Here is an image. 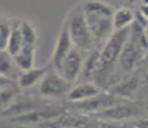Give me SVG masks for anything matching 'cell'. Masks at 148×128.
<instances>
[{
    "label": "cell",
    "mask_w": 148,
    "mask_h": 128,
    "mask_svg": "<svg viewBox=\"0 0 148 128\" xmlns=\"http://www.w3.org/2000/svg\"><path fill=\"white\" fill-rule=\"evenodd\" d=\"M81 5L95 46L101 47L115 31L112 24V14L115 9L102 0H88Z\"/></svg>",
    "instance_id": "obj_1"
},
{
    "label": "cell",
    "mask_w": 148,
    "mask_h": 128,
    "mask_svg": "<svg viewBox=\"0 0 148 128\" xmlns=\"http://www.w3.org/2000/svg\"><path fill=\"white\" fill-rule=\"evenodd\" d=\"M129 33L130 27L115 30L112 35L107 39V41L101 46V64H99L95 78L103 77L104 79L111 74V69H113L116 62L120 58L125 44L129 39Z\"/></svg>",
    "instance_id": "obj_2"
},
{
    "label": "cell",
    "mask_w": 148,
    "mask_h": 128,
    "mask_svg": "<svg viewBox=\"0 0 148 128\" xmlns=\"http://www.w3.org/2000/svg\"><path fill=\"white\" fill-rule=\"evenodd\" d=\"M64 22H66L68 35L71 37L73 47H76V49L82 53V51L92 50L95 46L94 39H93L90 28L88 26L86 19H85L81 4H77L68 13Z\"/></svg>",
    "instance_id": "obj_3"
},
{
    "label": "cell",
    "mask_w": 148,
    "mask_h": 128,
    "mask_svg": "<svg viewBox=\"0 0 148 128\" xmlns=\"http://www.w3.org/2000/svg\"><path fill=\"white\" fill-rule=\"evenodd\" d=\"M71 85L57 70H48L39 83V95L45 99H61L67 95Z\"/></svg>",
    "instance_id": "obj_4"
},
{
    "label": "cell",
    "mask_w": 148,
    "mask_h": 128,
    "mask_svg": "<svg viewBox=\"0 0 148 128\" xmlns=\"http://www.w3.org/2000/svg\"><path fill=\"white\" fill-rule=\"evenodd\" d=\"M81 68H82L81 51L77 50L76 47H73V49L68 53V55L63 59V62L61 63L59 68L57 69V72L72 86V85L76 83L77 79L80 78Z\"/></svg>",
    "instance_id": "obj_5"
},
{
    "label": "cell",
    "mask_w": 148,
    "mask_h": 128,
    "mask_svg": "<svg viewBox=\"0 0 148 128\" xmlns=\"http://www.w3.org/2000/svg\"><path fill=\"white\" fill-rule=\"evenodd\" d=\"M73 49V44L71 41V37L68 35V30L66 22H63L61 27V31H59V35L57 37L56 45H54V49L52 53V68L54 70H57L59 68L61 63L63 62V59L68 55L71 50Z\"/></svg>",
    "instance_id": "obj_6"
},
{
    "label": "cell",
    "mask_w": 148,
    "mask_h": 128,
    "mask_svg": "<svg viewBox=\"0 0 148 128\" xmlns=\"http://www.w3.org/2000/svg\"><path fill=\"white\" fill-rule=\"evenodd\" d=\"M61 109H54V108H45L42 110H30L27 113L12 116L10 121L13 123L18 124H38V123H47L50 119H56L61 116Z\"/></svg>",
    "instance_id": "obj_7"
},
{
    "label": "cell",
    "mask_w": 148,
    "mask_h": 128,
    "mask_svg": "<svg viewBox=\"0 0 148 128\" xmlns=\"http://www.w3.org/2000/svg\"><path fill=\"white\" fill-rule=\"evenodd\" d=\"M101 93V87L94 81H85L82 83H73L68 90L66 98L71 102H80Z\"/></svg>",
    "instance_id": "obj_8"
},
{
    "label": "cell",
    "mask_w": 148,
    "mask_h": 128,
    "mask_svg": "<svg viewBox=\"0 0 148 128\" xmlns=\"http://www.w3.org/2000/svg\"><path fill=\"white\" fill-rule=\"evenodd\" d=\"M97 115L99 118L108 119V121H126L134 116V108L129 104L117 102L97 113Z\"/></svg>",
    "instance_id": "obj_9"
},
{
    "label": "cell",
    "mask_w": 148,
    "mask_h": 128,
    "mask_svg": "<svg viewBox=\"0 0 148 128\" xmlns=\"http://www.w3.org/2000/svg\"><path fill=\"white\" fill-rule=\"evenodd\" d=\"M88 53L89 54L86 55V58L82 59V68L80 77L82 76L86 81H93L99 69V64H101V47L94 46Z\"/></svg>",
    "instance_id": "obj_10"
},
{
    "label": "cell",
    "mask_w": 148,
    "mask_h": 128,
    "mask_svg": "<svg viewBox=\"0 0 148 128\" xmlns=\"http://www.w3.org/2000/svg\"><path fill=\"white\" fill-rule=\"evenodd\" d=\"M48 72L47 67H41V68H30L27 70H21L18 77H17V83L18 87L21 90H27V89H32L34 86L40 83V81L42 79V77L45 76V73Z\"/></svg>",
    "instance_id": "obj_11"
},
{
    "label": "cell",
    "mask_w": 148,
    "mask_h": 128,
    "mask_svg": "<svg viewBox=\"0 0 148 128\" xmlns=\"http://www.w3.org/2000/svg\"><path fill=\"white\" fill-rule=\"evenodd\" d=\"M35 50L36 46L25 45L17 54H14L13 58L19 70H27L30 68L35 67Z\"/></svg>",
    "instance_id": "obj_12"
},
{
    "label": "cell",
    "mask_w": 148,
    "mask_h": 128,
    "mask_svg": "<svg viewBox=\"0 0 148 128\" xmlns=\"http://www.w3.org/2000/svg\"><path fill=\"white\" fill-rule=\"evenodd\" d=\"M0 74L10 79L17 78L19 74L13 55L7 49H0Z\"/></svg>",
    "instance_id": "obj_13"
},
{
    "label": "cell",
    "mask_w": 148,
    "mask_h": 128,
    "mask_svg": "<svg viewBox=\"0 0 148 128\" xmlns=\"http://www.w3.org/2000/svg\"><path fill=\"white\" fill-rule=\"evenodd\" d=\"M134 21V12L129 8L121 7L113 10L112 14V24L113 30H121V28L130 27Z\"/></svg>",
    "instance_id": "obj_14"
},
{
    "label": "cell",
    "mask_w": 148,
    "mask_h": 128,
    "mask_svg": "<svg viewBox=\"0 0 148 128\" xmlns=\"http://www.w3.org/2000/svg\"><path fill=\"white\" fill-rule=\"evenodd\" d=\"M19 22H21V19H13L12 30H10V35H9V39H8L7 47H5L12 55L17 54L21 50V47L23 46V39H22Z\"/></svg>",
    "instance_id": "obj_15"
},
{
    "label": "cell",
    "mask_w": 148,
    "mask_h": 128,
    "mask_svg": "<svg viewBox=\"0 0 148 128\" xmlns=\"http://www.w3.org/2000/svg\"><path fill=\"white\" fill-rule=\"evenodd\" d=\"M19 27H21L22 39H23L25 45H31V46H36L39 41V35L36 31L35 26L28 19H21L19 22Z\"/></svg>",
    "instance_id": "obj_16"
},
{
    "label": "cell",
    "mask_w": 148,
    "mask_h": 128,
    "mask_svg": "<svg viewBox=\"0 0 148 128\" xmlns=\"http://www.w3.org/2000/svg\"><path fill=\"white\" fill-rule=\"evenodd\" d=\"M13 19L8 17L0 16V49H5L8 44V39L12 30Z\"/></svg>",
    "instance_id": "obj_17"
},
{
    "label": "cell",
    "mask_w": 148,
    "mask_h": 128,
    "mask_svg": "<svg viewBox=\"0 0 148 128\" xmlns=\"http://www.w3.org/2000/svg\"><path fill=\"white\" fill-rule=\"evenodd\" d=\"M14 98H16V91L10 85L0 89V109L4 110L5 108L9 106Z\"/></svg>",
    "instance_id": "obj_18"
},
{
    "label": "cell",
    "mask_w": 148,
    "mask_h": 128,
    "mask_svg": "<svg viewBox=\"0 0 148 128\" xmlns=\"http://www.w3.org/2000/svg\"><path fill=\"white\" fill-rule=\"evenodd\" d=\"M135 86H136L135 79L134 81H133V79H130V81H125V82H122V83L117 85V86L113 89V91H115L113 95L119 96V98H121V96H126L127 93H130V92L134 91Z\"/></svg>",
    "instance_id": "obj_19"
},
{
    "label": "cell",
    "mask_w": 148,
    "mask_h": 128,
    "mask_svg": "<svg viewBox=\"0 0 148 128\" xmlns=\"http://www.w3.org/2000/svg\"><path fill=\"white\" fill-rule=\"evenodd\" d=\"M10 81H12L10 78H7V77H4V76L0 74V89H3V87L10 85Z\"/></svg>",
    "instance_id": "obj_20"
},
{
    "label": "cell",
    "mask_w": 148,
    "mask_h": 128,
    "mask_svg": "<svg viewBox=\"0 0 148 128\" xmlns=\"http://www.w3.org/2000/svg\"><path fill=\"white\" fill-rule=\"evenodd\" d=\"M139 12L143 14V16L147 18V21H148V5L147 4H143L140 8H139Z\"/></svg>",
    "instance_id": "obj_21"
},
{
    "label": "cell",
    "mask_w": 148,
    "mask_h": 128,
    "mask_svg": "<svg viewBox=\"0 0 148 128\" xmlns=\"http://www.w3.org/2000/svg\"><path fill=\"white\" fill-rule=\"evenodd\" d=\"M134 127H148V121H135L134 124H132Z\"/></svg>",
    "instance_id": "obj_22"
},
{
    "label": "cell",
    "mask_w": 148,
    "mask_h": 128,
    "mask_svg": "<svg viewBox=\"0 0 148 128\" xmlns=\"http://www.w3.org/2000/svg\"><path fill=\"white\" fill-rule=\"evenodd\" d=\"M143 32H144V36H146V39H147V41H148V24L143 28Z\"/></svg>",
    "instance_id": "obj_23"
},
{
    "label": "cell",
    "mask_w": 148,
    "mask_h": 128,
    "mask_svg": "<svg viewBox=\"0 0 148 128\" xmlns=\"http://www.w3.org/2000/svg\"><path fill=\"white\" fill-rule=\"evenodd\" d=\"M143 4H147L148 5V0H143Z\"/></svg>",
    "instance_id": "obj_24"
},
{
    "label": "cell",
    "mask_w": 148,
    "mask_h": 128,
    "mask_svg": "<svg viewBox=\"0 0 148 128\" xmlns=\"http://www.w3.org/2000/svg\"><path fill=\"white\" fill-rule=\"evenodd\" d=\"M146 53H147V56H148V47H147V50H146Z\"/></svg>",
    "instance_id": "obj_25"
}]
</instances>
